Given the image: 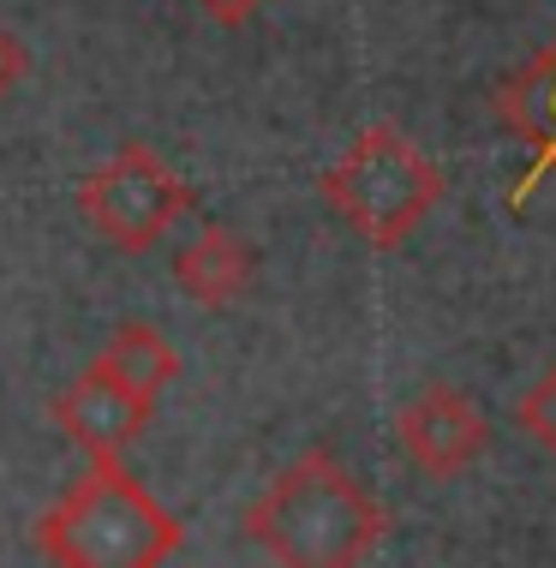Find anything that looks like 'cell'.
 I'll return each mask as SVG.
<instances>
[{
  "label": "cell",
  "instance_id": "1",
  "mask_svg": "<svg viewBox=\"0 0 556 568\" xmlns=\"http://www.w3.org/2000/svg\"><path fill=\"white\" fill-rule=\"evenodd\" d=\"M383 503L330 449H305L245 509V539L275 568H360L383 545Z\"/></svg>",
  "mask_w": 556,
  "mask_h": 568
},
{
  "label": "cell",
  "instance_id": "2",
  "mask_svg": "<svg viewBox=\"0 0 556 568\" xmlns=\"http://www.w3.org/2000/svg\"><path fill=\"white\" fill-rule=\"evenodd\" d=\"M185 527L144 479L120 460H90V473L37 520V550L49 568H162L180 557Z\"/></svg>",
  "mask_w": 556,
  "mask_h": 568
},
{
  "label": "cell",
  "instance_id": "3",
  "mask_svg": "<svg viewBox=\"0 0 556 568\" xmlns=\"http://www.w3.org/2000/svg\"><path fill=\"white\" fill-rule=\"evenodd\" d=\"M323 204L377 252H395L443 197V168L425 156L401 126L377 120L323 168Z\"/></svg>",
  "mask_w": 556,
  "mask_h": 568
},
{
  "label": "cell",
  "instance_id": "4",
  "mask_svg": "<svg viewBox=\"0 0 556 568\" xmlns=\"http://www.w3.org/2000/svg\"><path fill=\"white\" fill-rule=\"evenodd\" d=\"M198 197L150 144H120L102 168L79 180V216L114 245V252H150Z\"/></svg>",
  "mask_w": 556,
  "mask_h": 568
},
{
  "label": "cell",
  "instance_id": "5",
  "mask_svg": "<svg viewBox=\"0 0 556 568\" xmlns=\"http://www.w3.org/2000/svg\"><path fill=\"white\" fill-rule=\"evenodd\" d=\"M395 437L425 479H455V473H467L473 460L485 455L491 425L455 383H425V389L401 407Z\"/></svg>",
  "mask_w": 556,
  "mask_h": 568
},
{
  "label": "cell",
  "instance_id": "6",
  "mask_svg": "<svg viewBox=\"0 0 556 568\" xmlns=\"http://www.w3.org/2000/svg\"><path fill=\"white\" fill-rule=\"evenodd\" d=\"M49 413H54V425L79 443L90 460H120L138 437L150 432L156 402H144L138 389L114 383L108 372H97V365H84V372L49 402Z\"/></svg>",
  "mask_w": 556,
  "mask_h": 568
},
{
  "label": "cell",
  "instance_id": "7",
  "mask_svg": "<svg viewBox=\"0 0 556 568\" xmlns=\"http://www.w3.org/2000/svg\"><path fill=\"white\" fill-rule=\"evenodd\" d=\"M497 120L533 150V180H556V37L497 90Z\"/></svg>",
  "mask_w": 556,
  "mask_h": 568
},
{
  "label": "cell",
  "instance_id": "8",
  "mask_svg": "<svg viewBox=\"0 0 556 568\" xmlns=\"http://www.w3.org/2000/svg\"><path fill=\"white\" fill-rule=\"evenodd\" d=\"M252 270H257V257L234 227H204L198 240H185L174 252V287L192 305H210V312L234 305L252 287Z\"/></svg>",
  "mask_w": 556,
  "mask_h": 568
},
{
  "label": "cell",
  "instance_id": "9",
  "mask_svg": "<svg viewBox=\"0 0 556 568\" xmlns=\"http://www.w3.org/2000/svg\"><path fill=\"white\" fill-rule=\"evenodd\" d=\"M90 365L108 372L114 383H127V389H138L144 402H162V389L180 377V353L156 324H120Z\"/></svg>",
  "mask_w": 556,
  "mask_h": 568
},
{
  "label": "cell",
  "instance_id": "10",
  "mask_svg": "<svg viewBox=\"0 0 556 568\" xmlns=\"http://www.w3.org/2000/svg\"><path fill=\"white\" fill-rule=\"evenodd\" d=\"M515 425L538 443V449L556 455V365L538 372V383H527V395L515 402Z\"/></svg>",
  "mask_w": 556,
  "mask_h": 568
},
{
  "label": "cell",
  "instance_id": "11",
  "mask_svg": "<svg viewBox=\"0 0 556 568\" xmlns=\"http://www.w3.org/2000/svg\"><path fill=\"white\" fill-rule=\"evenodd\" d=\"M264 7H270V0H198V12H204L210 24H222V30H240V24H252Z\"/></svg>",
  "mask_w": 556,
  "mask_h": 568
},
{
  "label": "cell",
  "instance_id": "12",
  "mask_svg": "<svg viewBox=\"0 0 556 568\" xmlns=\"http://www.w3.org/2000/svg\"><path fill=\"white\" fill-rule=\"evenodd\" d=\"M19 79H24V49L7 37V30H0V97H7Z\"/></svg>",
  "mask_w": 556,
  "mask_h": 568
}]
</instances>
